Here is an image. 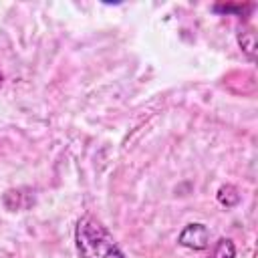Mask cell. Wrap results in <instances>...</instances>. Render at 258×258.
Listing matches in <instances>:
<instances>
[{"label":"cell","instance_id":"cell-1","mask_svg":"<svg viewBox=\"0 0 258 258\" xmlns=\"http://www.w3.org/2000/svg\"><path fill=\"white\" fill-rule=\"evenodd\" d=\"M75 240L81 258H125L109 230L91 216H83L77 222Z\"/></svg>","mask_w":258,"mask_h":258},{"label":"cell","instance_id":"cell-2","mask_svg":"<svg viewBox=\"0 0 258 258\" xmlns=\"http://www.w3.org/2000/svg\"><path fill=\"white\" fill-rule=\"evenodd\" d=\"M177 242L191 250H204L210 244V230L204 224H187L181 230Z\"/></svg>","mask_w":258,"mask_h":258},{"label":"cell","instance_id":"cell-3","mask_svg":"<svg viewBox=\"0 0 258 258\" xmlns=\"http://www.w3.org/2000/svg\"><path fill=\"white\" fill-rule=\"evenodd\" d=\"M234 256H236V248H234L232 240H228V238H220L218 244L214 246L212 258H234Z\"/></svg>","mask_w":258,"mask_h":258},{"label":"cell","instance_id":"cell-4","mask_svg":"<svg viewBox=\"0 0 258 258\" xmlns=\"http://www.w3.org/2000/svg\"><path fill=\"white\" fill-rule=\"evenodd\" d=\"M218 200H220L222 204H226V206H234V204H238L240 196L236 194V187H234V185H224V187H220V191H218Z\"/></svg>","mask_w":258,"mask_h":258},{"label":"cell","instance_id":"cell-5","mask_svg":"<svg viewBox=\"0 0 258 258\" xmlns=\"http://www.w3.org/2000/svg\"><path fill=\"white\" fill-rule=\"evenodd\" d=\"M0 83H2V73H0Z\"/></svg>","mask_w":258,"mask_h":258}]
</instances>
